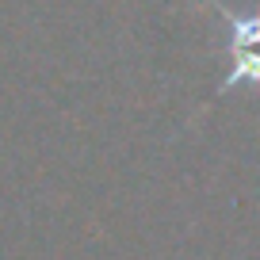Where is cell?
Instances as JSON below:
<instances>
[{
    "mask_svg": "<svg viewBox=\"0 0 260 260\" xmlns=\"http://www.w3.org/2000/svg\"><path fill=\"white\" fill-rule=\"evenodd\" d=\"M211 4H218V0H211ZM222 16L230 19V35H234V42H230L234 73L226 77V88H237L241 81L260 84V16H237L230 8H222Z\"/></svg>",
    "mask_w": 260,
    "mask_h": 260,
    "instance_id": "1",
    "label": "cell"
}]
</instances>
